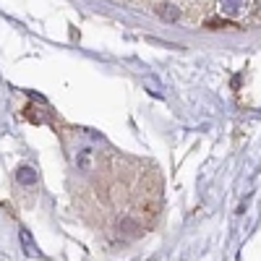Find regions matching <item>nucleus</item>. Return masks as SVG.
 Segmentation results:
<instances>
[{"label": "nucleus", "mask_w": 261, "mask_h": 261, "mask_svg": "<svg viewBox=\"0 0 261 261\" xmlns=\"http://www.w3.org/2000/svg\"><path fill=\"white\" fill-rule=\"evenodd\" d=\"M206 27H209V29H220V27H227V24H225V21H220V18H209Z\"/></svg>", "instance_id": "20e7f679"}, {"label": "nucleus", "mask_w": 261, "mask_h": 261, "mask_svg": "<svg viewBox=\"0 0 261 261\" xmlns=\"http://www.w3.org/2000/svg\"><path fill=\"white\" fill-rule=\"evenodd\" d=\"M16 183L18 186H37V170L24 165V167H18L16 170Z\"/></svg>", "instance_id": "f03ea898"}, {"label": "nucleus", "mask_w": 261, "mask_h": 261, "mask_svg": "<svg viewBox=\"0 0 261 261\" xmlns=\"http://www.w3.org/2000/svg\"><path fill=\"white\" fill-rule=\"evenodd\" d=\"M160 16L165 21H178L180 18V11H178V6H172V3H162L160 6Z\"/></svg>", "instance_id": "7ed1b4c3"}, {"label": "nucleus", "mask_w": 261, "mask_h": 261, "mask_svg": "<svg viewBox=\"0 0 261 261\" xmlns=\"http://www.w3.org/2000/svg\"><path fill=\"white\" fill-rule=\"evenodd\" d=\"M248 6V0H220V11L230 18H238Z\"/></svg>", "instance_id": "f257e3e1"}]
</instances>
